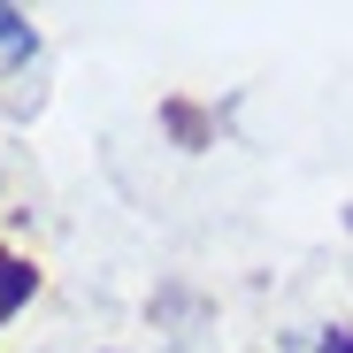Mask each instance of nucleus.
<instances>
[{
    "label": "nucleus",
    "mask_w": 353,
    "mask_h": 353,
    "mask_svg": "<svg viewBox=\"0 0 353 353\" xmlns=\"http://www.w3.org/2000/svg\"><path fill=\"white\" fill-rule=\"evenodd\" d=\"M323 353H353V330H330V338H323Z\"/></svg>",
    "instance_id": "7ed1b4c3"
},
{
    "label": "nucleus",
    "mask_w": 353,
    "mask_h": 353,
    "mask_svg": "<svg viewBox=\"0 0 353 353\" xmlns=\"http://www.w3.org/2000/svg\"><path fill=\"white\" fill-rule=\"evenodd\" d=\"M23 54H31V23H23L16 8H0V70L23 62Z\"/></svg>",
    "instance_id": "f03ea898"
},
{
    "label": "nucleus",
    "mask_w": 353,
    "mask_h": 353,
    "mask_svg": "<svg viewBox=\"0 0 353 353\" xmlns=\"http://www.w3.org/2000/svg\"><path fill=\"white\" fill-rule=\"evenodd\" d=\"M31 284H39V269H31L23 254H0V315H16V307L31 300Z\"/></svg>",
    "instance_id": "f257e3e1"
}]
</instances>
